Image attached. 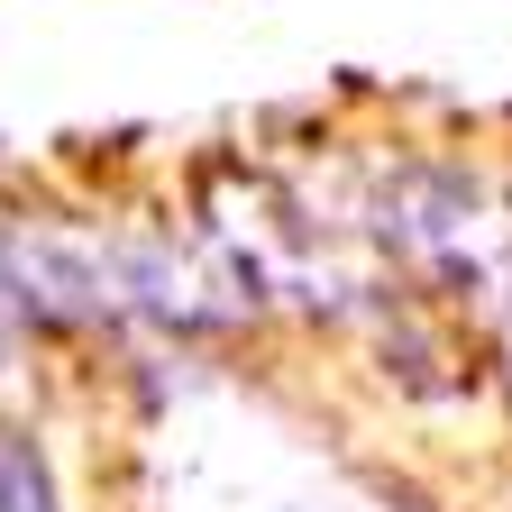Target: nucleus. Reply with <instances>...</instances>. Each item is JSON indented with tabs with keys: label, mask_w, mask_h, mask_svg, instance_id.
Returning <instances> with one entry per match:
<instances>
[{
	"label": "nucleus",
	"mask_w": 512,
	"mask_h": 512,
	"mask_svg": "<svg viewBox=\"0 0 512 512\" xmlns=\"http://www.w3.org/2000/svg\"><path fill=\"white\" fill-rule=\"evenodd\" d=\"M0 512H64L55 494V467L28 430H0Z\"/></svg>",
	"instance_id": "nucleus-1"
}]
</instances>
